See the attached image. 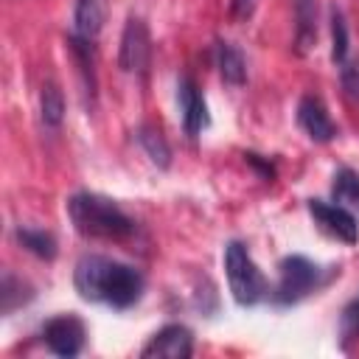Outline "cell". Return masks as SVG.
Wrapping results in <instances>:
<instances>
[{
	"label": "cell",
	"mask_w": 359,
	"mask_h": 359,
	"mask_svg": "<svg viewBox=\"0 0 359 359\" xmlns=\"http://www.w3.org/2000/svg\"><path fill=\"white\" fill-rule=\"evenodd\" d=\"M342 334L359 337V297H353L342 311Z\"/></svg>",
	"instance_id": "cell-22"
},
{
	"label": "cell",
	"mask_w": 359,
	"mask_h": 359,
	"mask_svg": "<svg viewBox=\"0 0 359 359\" xmlns=\"http://www.w3.org/2000/svg\"><path fill=\"white\" fill-rule=\"evenodd\" d=\"M306 208H309L314 224H317L323 233H328V236H334V238H339V241H345V244H356V238H359V224H356V216H353L348 208L331 205V202H323V199H309Z\"/></svg>",
	"instance_id": "cell-7"
},
{
	"label": "cell",
	"mask_w": 359,
	"mask_h": 359,
	"mask_svg": "<svg viewBox=\"0 0 359 359\" xmlns=\"http://www.w3.org/2000/svg\"><path fill=\"white\" fill-rule=\"evenodd\" d=\"M137 143L146 151V157L157 165V168H168L171 165V149L165 143V137L154 129V126H140L137 129Z\"/></svg>",
	"instance_id": "cell-18"
},
{
	"label": "cell",
	"mask_w": 359,
	"mask_h": 359,
	"mask_svg": "<svg viewBox=\"0 0 359 359\" xmlns=\"http://www.w3.org/2000/svg\"><path fill=\"white\" fill-rule=\"evenodd\" d=\"M278 269H280L278 272V286H275V294H272L278 306H294L320 286L323 272L306 255H286Z\"/></svg>",
	"instance_id": "cell-4"
},
{
	"label": "cell",
	"mask_w": 359,
	"mask_h": 359,
	"mask_svg": "<svg viewBox=\"0 0 359 359\" xmlns=\"http://www.w3.org/2000/svg\"><path fill=\"white\" fill-rule=\"evenodd\" d=\"M84 337H87L84 323L76 314H59V317L48 320L45 328H42L45 348L56 356H65V359L76 356L84 348Z\"/></svg>",
	"instance_id": "cell-6"
},
{
	"label": "cell",
	"mask_w": 359,
	"mask_h": 359,
	"mask_svg": "<svg viewBox=\"0 0 359 359\" xmlns=\"http://www.w3.org/2000/svg\"><path fill=\"white\" fill-rule=\"evenodd\" d=\"M67 216L84 238H101V241H123L135 233V222L107 196L79 191L67 199Z\"/></svg>",
	"instance_id": "cell-2"
},
{
	"label": "cell",
	"mask_w": 359,
	"mask_h": 359,
	"mask_svg": "<svg viewBox=\"0 0 359 359\" xmlns=\"http://www.w3.org/2000/svg\"><path fill=\"white\" fill-rule=\"evenodd\" d=\"M177 98H180V109H182V126L188 137H199V132L208 126V107H205V95L199 93V87L182 76L177 81Z\"/></svg>",
	"instance_id": "cell-10"
},
{
	"label": "cell",
	"mask_w": 359,
	"mask_h": 359,
	"mask_svg": "<svg viewBox=\"0 0 359 359\" xmlns=\"http://www.w3.org/2000/svg\"><path fill=\"white\" fill-rule=\"evenodd\" d=\"M14 238L20 247H25L28 252H34L36 258H56V238L48 233V230H36V227H17L14 230Z\"/></svg>",
	"instance_id": "cell-17"
},
{
	"label": "cell",
	"mask_w": 359,
	"mask_h": 359,
	"mask_svg": "<svg viewBox=\"0 0 359 359\" xmlns=\"http://www.w3.org/2000/svg\"><path fill=\"white\" fill-rule=\"evenodd\" d=\"M31 297H34V292H31V286H28L22 278H17V275H11V272H3V286H0L3 314H11L14 309H20L22 303H28Z\"/></svg>",
	"instance_id": "cell-19"
},
{
	"label": "cell",
	"mask_w": 359,
	"mask_h": 359,
	"mask_svg": "<svg viewBox=\"0 0 359 359\" xmlns=\"http://www.w3.org/2000/svg\"><path fill=\"white\" fill-rule=\"evenodd\" d=\"M67 48H70V53H73V62L79 65V76H81V90H84V95H87V101H90V107L95 104V87H98V81H95V56H93V42L90 39H84V36H79L76 31L67 36Z\"/></svg>",
	"instance_id": "cell-11"
},
{
	"label": "cell",
	"mask_w": 359,
	"mask_h": 359,
	"mask_svg": "<svg viewBox=\"0 0 359 359\" xmlns=\"http://www.w3.org/2000/svg\"><path fill=\"white\" fill-rule=\"evenodd\" d=\"M244 160L261 174V180H266V182H272L275 180V165L269 163V160H264L261 154H255V151H244Z\"/></svg>",
	"instance_id": "cell-23"
},
{
	"label": "cell",
	"mask_w": 359,
	"mask_h": 359,
	"mask_svg": "<svg viewBox=\"0 0 359 359\" xmlns=\"http://www.w3.org/2000/svg\"><path fill=\"white\" fill-rule=\"evenodd\" d=\"M294 50L303 56L317 42V0H294Z\"/></svg>",
	"instance_id": "cell-12"
},
{
	"label": "cell",
	"mask_w": 359,
	"mask_h": 359,
	"mask_svg": "<svg viewBox=\"0 0 359 359\" xmlns=\"http://www.w3.org/2000/svg\"><path fill=\"white\" fill-rule=\"evenodd\" d=\"M194 353V334L180 325V323H168L163 325L140 351V356L146 359H188Z\"/></svg>",
	"instance_id": "cell-8"
},
{
	"label": "cell",
	"mask_w": 359,
	"mask_h": 359,
	"mask_svg": "<svg viewBox=\"0 0 359 359\" xmlns=\"http://www.w3.org/2000/svg\"><path fill=\"white\" fill-rule=\"evenodd\" d=\"M216 67H219V76L233 84V87H241L247 81V62L241 56V50L230 42H216Z\"/></svg>",
	"instance_id": "cell-13"
},
{
	"label": "cell",
	"mask_w": 359,
	"mask_h": 359,
	"mask_svg": "<svg viewBox=\"0 0 359 359\" xmlns=\"http://www.w3.org/2000/svg\"><path fill=\"white\" fill-rule=\"evenodd\" d=\"M331 194H334L337 205H342L348 210H359V174L348 165L337 168L334 182H331Z\"/></svg>",
	"instance_id": "cell-14"
},
{
	"label": "cell",
	"mask_w": 359,
	"mask_h": 359,
	"mask_svg": "<svg viewBox=\"0 0 359 359\" xmlns=\"http://www.w3.org/2000/svg\"><path fill=\"white\" fill-rule=\"evenodd\" d=\"M73 22H76V34L93 42L98 36V31H101V22H104L101 0H76Z\"/></svg>",
	"instance_id": "cell-16"
},
{
	"label": "cell",
	"mask_w": 359,
	"mask_h": 359,
	"mask_svg": "<svg viewBox=\"0 0 359 359\" xmlns=\"http://www.w3.org/2000/svg\"><path fill=\"white\" fill-rule=\"evenodd\" d=\"M224 272H227L233 300L238 306H255L266 297L269 283L241 241H230L224 247Z\"/></svg>",
	"instance_id": "cell-3"
},
{
	"label": "cell",
	"mask_w": 359,
	"mask_h": 359,
	"mask_svg": "<svg viewBox=\"0 0 359 359\" xmlns=\"http://www.w3.org/2000/svg\"><path fill=\"white\" fill-rule=\"evenodd\" d=\"M297 123L314 143H331L337 137V126L328 118L325 104L317 95H303L297 104Z\"/></svg>",
	"instance_id": "cell-9"
},
{
	"label": "cell",
	"mask_w": 359,
	"mask_h": 359,
	"mask_svg": "<svg viewBox=\"0 0 359 359\" xmlns=\"http://www.w3.org/2000/svg\"><path fill=\"white\" fill-rule=\"evenodd\" d=\"M255 8V0H230V14L233 20H247Z\"/></svg>",
	"instance_id": "cell-24"
},
{
	"label": "cell",
	"mask_w": 359,
	"mask_h": 359,
	"mask_svg": "<svg viewBox=\"0 0 359 359\" xmlns=\"http://www.w3.org/2000/svg\"><path fill=\"white\" fill-rule=\"evenodd\" d=\"M339 81H342L345 95L359 104V62H345L339 70Z\"/></svg>",
	"instance_id": "cell-21"
},
{
	"label": "cell",
	"mask_w": 359,
	"mask_h": 359,
	"mask_svg": "<svg viewBox=\"0 0 359 359\" xmlns=\"http://www.w3.org/2000/svg\"><path fill=\"white\" fill-rule=\"evenodd\" d=\"M76 292L90 303H104L112 309H129L143 294V275L107 255H81L73 269Z\"/></svg>",
	"instance_id": "cell-1"
},
{
	"label": "cell",
	"mask_w": 359,
	"mask_h": 359,
	"mask_svg": "<svg viewBox=\"0 0 359 359\" xmlns=\"http://www.w3.org/2000/svg\"><path fill=\"white\" fill-rule=\"evenodd\" d=\"M331 59L345 65L348 59V25L339 8H331Z\"/></svg>",
	"instance_id": "cell-20"
},
{
	"label": "cell",
	"mask_w": 359,
	"mask_h": 359,
	"mask_svg": "<svg viewBox=\"0 0 359 359\" xmlns=\"http://www.w3.org/2000/svg\"><path fill=\"white\" fill-rule=\"evenodd\" d=\"M39 118H42L45 129H59L62 121H65V98H62V90L53 81H45L42 84V93H39Z\"/></svg>",
	"instance_id": "cell-15"
},
{
	"label": "cell",
	"mask_w": 359,
	"mask_h": 359,
	"mask_svg": "<svg viewBox=\"0 0 359 359\" xmlns=\"http://www.w3.org/2000/svg\"><path fill=\"white\" fill-rule=\"evenodd\" d=\"M151 59V36L149 28L140 17H129L121 34V48H118V65L123 73H146Z\"/></svg>",
	"instance_id": "cell-5"
}]
</instances>
